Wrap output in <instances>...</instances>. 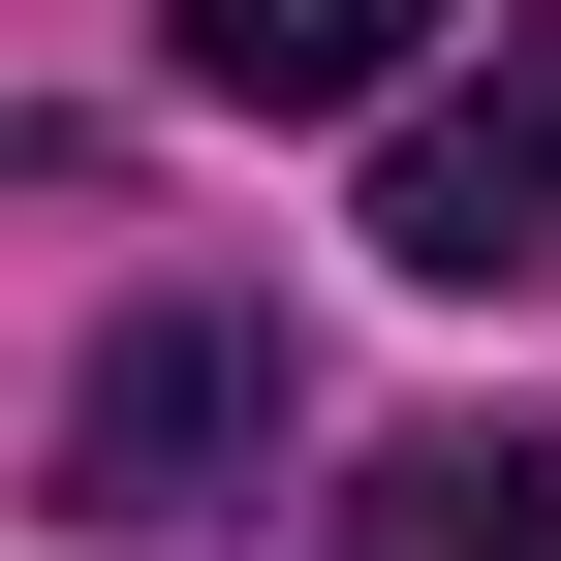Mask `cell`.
Returning a JSON list of instances; mask_svg holds the SVG:
<instances>
[{
	"mask_svg": "<svg viewBox=\"0 0 561 561\" xmlns=\"http://www.w3.org/2000/svg\"><path fill=\"white\" fill-rule=\"evenodd\" d=\"M312 561H561V437H375L312 500Z\"/></svg>",
	"mask_w": 561,
	"mask_h": 561,
	"instance_id": "277c9868",
	"label": "cell"
},
{
	"mask_svg": "<svg viewBox=\"0 0 561 561\" xmlns=\"http://www.w3.org/2000/svg\"><path fill=\"white\" fill-rule=\"evenodd\" d=\"M157 32H187V94L343 125V94H437V32H500V0H157Z\"/></svg>",
	"mask_w": 561,
	"mask_h": 561,
	"instance_id": "3957f363",
	"label": "cell"
},
{
	"mask_svg": "<svg viewBox=\"0 0 561 561\" xmlns=\"http://www.w3.org/2000/svg\"><path fill=\"white\" fill-rule=\"evenodd\" d=\"M375 280H437V312L561 280V0H500V32L375 125Z\"/></svg>",
	"mask_w": 561,
	"mask_h": 561,
	"instance_id": "6da1fadb",
	"label": "cell"
},
{
	"mask_svg": "<svg viewBox=\"0 0 561 561\" xmlns=\"http://www.w3.org/2000/svg\"><path fill=\"white\" fill-rule=\"evenodd\" d=\"M250 468H280V312L157 280V312L94 343V405H62V530H219Z\"/></svg>",
	"mask_w": 561,
	"mask_h": 561,
	"instance_id": "7a4b0ae2",
	"label": "cell"
}]
</instances>
